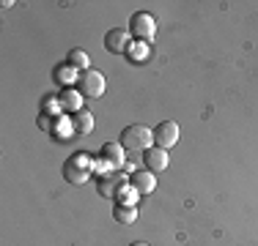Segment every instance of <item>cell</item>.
Returning <instances> with one entry per match:
<instances>
[{
    "instance_id": "1",
    "label": "cell",
    "mask_w": 258,
    "mask_h": 246,
    "mask_svg": "<svg viewBox=\"0 0 258 246\" xmlns=\"http://www.w3.org/2000/svg\"><path fill=\"white\" fill-rule=\"evenodd\" d=\"M94 167H96L94 156L85 153V151H77V153H72V156L63 162V178L72 183V186H83V183H88Z\"/></svg>"
},
{
    "instance_id": "2",
    "label": "cell",
    "mask_w": 258,
    "mask_h": 246,
    "mask_svg": "<svg viewBox=\"0 0 258 246\" xmlns=\"http://www.w3.org/2000/svg\"><path fill=\"white\" fill-rule=\"evenodd\" d=\"M121 145L132 153H143L154 145V132L149 126H143V123H132V126H126L121 132Z\"/></svg>"
},
{
    "instance_id": "3",
    "label": "cell",
    "mask_w": 258,
    "mask_h": 246,
    "mask_svg": "<svg viewBox=\"0 0 258 246\" xmlns=\"http://www.w3.org/2000/svg\"><path fill=\"white\" fill-rule=\"evenodd\" d=\"M77 90L85 98H99L104 90H107V79H104V74L96 71V69L80 71L77 74Z\"/></svg>"
},
{
    "instance_id": "4",
    "label": "cell",
    "mask_w": 258,
    "mask_h": 246,
    "mask_svg": "<svg viewBox=\"0 0 258 246\" xmlns=\"http://www.w3.org/2000/svg\"><path fill=\"white\" fill-rule=\"evenodd\" d=\"M129 36H135V39H140V41H151L157 36V20L149 11L132 14V20H129Z\"/></svg>"
},
{
    "instance_id": "5",
    "label": "cell",
    "mask_w": 258,
    "mask_h": 246,
    "mask_svg": "<svg viewBox=\"0 0 258 246\" xmlns=\"http://www.w3.org/2000/svg\"><path fill=\"white\" fill-rule=\"evenodd\" d=\"M151 132H154V145L157 148L170 151V148L179 143V123L176 120H162V123H157Z\"/></svg>"
},
{
    "instance_id": "6",
    "label": "cell",
    "mask_w": 258,
    "mask_h": 246,
    "mask_svg": "<svg viewBox=\"0 0 258 246\" xmlns=\"http://www.w3.org/2000/svg\"><path fill=\"white\" fill-rule=\"evenodd\" d=\"M129 44H132V36H129V30H124V28H110L107 33H104V49L113 52V55H126Z\"/></svg>"
},
{
    "instance_id": "7",
    "label": "cell",
    "mask_w": 258,
    "mask_h": 246,
    "mask_svg": "<svg viewBox=\"0 0 258 246\" xmlns=\"http://www.w3.org/2000/svg\"><path fill=\"white\" fill-rule=\"evenodd\" d=\"M126 175H121V172H107V175L99 178V183H96V192L102 197H110V200H115V194L121 192V189L126 186Z\"/></svg>"
},
{
    "instance_id": "8",
    "label": "cell",
    "mask_w": 258,
    "mask_h": 246,
    "mask_svg": "<svg viewBox=\"0 0 258 246\" xmlns=\"http://www.w3.org/2000/svg\"><path fill=\"white\" fill-rule=\"evenodd\" d=\"M99 159L107 164L110 170L126 167V156H124V145H121V143H104L99 148Z\"/></svg>"
},
{
    "instance_id": "9",
    "label": "cell",
    "mask_w": 258,
    "mask_h": 246,
    "mask_svg": "<svg viewBox=\"0 0 258 246\" xmlns=\"http://www.w3.org/2000/svg\"><path fill=\"white\" fill-rule=\"evenodd\" d=\"M143 164H146V170H151V172L157 175V172L168 170V164H170V156H168V151H165V148H157V145H151L149 151H143Z\"/></svg>"
},
{
    "instance_id": "10",
    "label": "cell",
    "mask_w": 258,
    "mask_h": 246,
    "mask_svg": "<svg viewBox=\"0 0 258 246\" xmlns=\"http://www.w3.org/2000/svg\"><path fill=\"white\" fill-rule=\"evenodd\" d=\"M129 186L138 194H151L157 189V175L151 170H135L132 175H129Z\"/></svg>"
},
{
    "instance_id": "11",
    "label": "cell",
    "mask_w": 258,
    "mask_h": 246,
    "mask_svg": "<svg viewBox=\"0 0 258 246\" xmlns=\"http://www.w3.org/2000/svg\"><path fill=\"white\" fill-rule=\"evenodd\" d=\"M58 107L63 109V112H80V109H85L83 107V93H80L77 88H63L58 93Z\"/></svg>"
},
{
    "instance_id": "12",
    "label": "cell",
    "mask_w": 258,
    "mask_h": 246,
    "mask_svg": "<svg viewBox=\"0 0 258 246\" xmlns=\"http://www.w3.org/2000/svg\"><path fill=\"white\" fill-rule=\"evenodd\" d=\"M72 118V129H75V137L77 134H91L94 132V115H91V109H80V112H75V115H69Z\"/></svg>"
},
{
    "instance_id": "13",
    "label": "cell",
    "mask_w": 258,
    "mask_h": 246,
    "mask_svg": "<svg viewBox=\"0 0 258 246\" xmlns=\"http://www.w3.org/2000/svg\"><path fill=\"white\" fill-rule=\"evenodd\" d=\"M50 134L55 140H60V143H66V140L75 137V129H72V118H69V115H63V118L55 115V123H52V132Z\"/></svg>"
},
{
    "instance_id": "14",
    "label": "cell",
    "mask_w": 258,
    "mask_h": 246,
    "mask_svg": "<svg viewBox=\"0 0 258 246\" xmlns=\"http://www.w3.org/2000/svg\"><path fill=\"white\" fill-rule=\"evenodd\" d=\"M113 219L118 221V224H135L138 221V205H118L115 202L113 205Z\"/></svg>"
},
{
    "instance_id": "15",
    "label": "cell",
    "mask_w": 258,
    "mask_h": 246,
    "mask_svg": "<svg viewBox=\"0 0 258 246\" xmlns=\"http://www.w3.org/2000/svg\"><path fill=\"white\" fill-rule=\"evenodd\" d=\"M66 63H69L72 69H77V71H88V69H91L88 52H85V49H80V47L69 49V58H66Z\"/></svg>"
},
{
    "instance_id": "16",
    "label": "cell",
    "mask_w": 258,
    "mask_h": 246,
    "mask_svg": "<svg viewBox=\"0 0 258 246\" xmlns=\"http://www.w3.org/2000/svg\"><path fill=\"white\" fill-rule=\"evenodd\" d=\"M77 69H72L69 63H63V66H55V82L58 85H66V88H72V82H77Z\"/></svg>"
},
{
    "instance_id": "17",
    "label": "cell",
    "mask_w": 258,
    "mask_h": 246,
    "mask_svg": "<svg viewBox=\"0 0 258 246\" xmlns=\"http://www.w3.org/2000/svg\"><path fill=\"white\" fill-rule=\"evenodd\" d=\"M138 197H140V194H138V192H135V189L126 183V186L121 189L118 194H115V202H118V205H135V202H138Z\"/></svg>"
},
{
    "instance_id": "18",
    "label": "cell",
    "mask_w": 258,
    "mask_h": 246,
    "mask_svg": "<svg viewBox=\"0 0 258 246\" xmlns=\"http://www.w3.org/2000/svg\"><path fill=\"white\" fill-rule=\"evenodd\" d=\"M129 246H149L146 241H135V243H129Z\"/></svg>"
}]
</instances>
